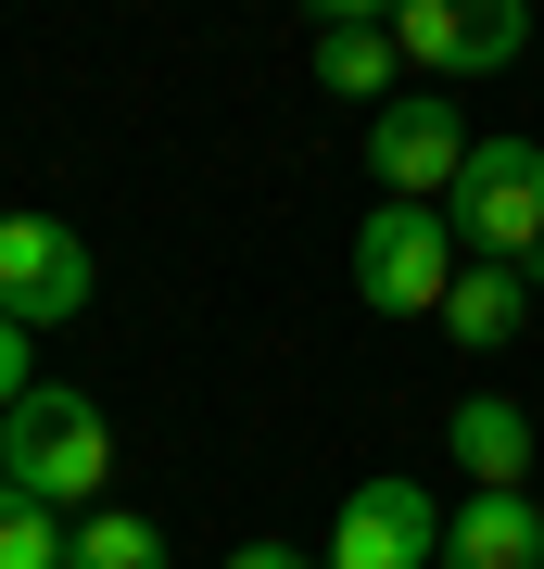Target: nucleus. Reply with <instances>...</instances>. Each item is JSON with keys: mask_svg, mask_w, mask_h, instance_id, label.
Wrapping results in <instances>:
<instances>
[{"mask_svg": "<svg viewBox=\"0 0 544 569\" xmlns=\"http://www.w3.org/2000/svg\"><path fill=\"white\" fill-rule=\"evenodd\" d=\"M0 481L26 493V507H101V481H115V430H101V406L89 392H63V380H39L13 418H0Z\"/></svg>", "mask_w": 544, "mask_h": 569, "instance_id": "f257e3e1", "label": "nucleus"}, {"mask_svg": "<svg viewBox=\"0 0 544 569\" xmlns=\"http://www.w3.org/2000/svg\"><path fill=\"white\" fill-rule=\"evenodd\" d=\"M444 228L468 241V266H532L544 279V140H482L468 178L444 190Z\"/></svg>", "mask_w": 544, "mask_h": 569, "instance_id": "f03ea898", "label": "nucleus"}, {"mask_svg": "<svg viewBox=\"0 0 544 569\" xmlns=\"http://www.w3.org/2000/svg\"><path fill=\"white\" fill-rule=\"evenodd\" d=\"M355 291L380 317H444V291H456V228L444 203H380L355 228Z\"/></svg>", "mask_w": 544, "mask_h": 569, "instance_id": "7ed1b4c3", "label": "nucleus"}, {"mask_svg": "<svg viewBox=\"0 0 544 569\" xmlns=\"http://www.w3.org/2000/svg\"><path fill=\"white\" fill-rule=\"evenodd\" d=\"M0 317L13 329H63V317H89V241L63 216H0Z\"/></svg>", "mask_w": 544, "mask_h": 569, "instance_id": "20e7f679", "label": "nucleus"}, {"mask_svg": "<svg viewBox=\"0 0 544 569\" xmlns=\"http://www.w3.org/2000/svg\"><path fill=\"white\" fill-rule=\"evenodd\" d=\"M468 152H482V140L456 127V102H444V89H405V102L367 127V178H380L393 203H444V190L468 178Z\"/></svg>", "mask_w": 544, "mask_h": 569, "instance_id": "39448f33", "label": "nucleus"}, {"mask_svg": "<svg viewBox=\"0 0 544 569\" xmlns=\"http://www.w3.org/2000/svg\"><path fill=\"white\" fill-rule=\"evenodd\" d=\"M393 51L431 63V77H494V63L532 51V13H520V0H405Z\"/></svg>", "mask_w": 544, "mask_h": 569, "instance_id": "423d86ee", "label": "nucleus"}, {"mask_svg": "<svg viewBox=\"0 0 544 569\" xmlns=\"http://www.w3.org/2000/svg\"><path fill=\"white\" fill-rule=\"evenodd\" d=\"M444 557V507L418 481H355L329 519V569H431Z\"/></svg>", "mask_w": 544, "mask_h": 569, "instance_id": "0eeeda50", "label": "nucleus"}, {"mask_svg": "<svg viewBox=\"0 0 544 569\" xmlns=\"http://www.w3.org/2000/svg\"><path fill=\"white\" fill-rule=\"evenodd\" d=\"M444 456L468 468V493H520L532 481V406L520 392H468V406L444 418Z\"/></svg>", "mask_w": 544, "mask_h": 569, "instance_id": "6e6552de", "label": "nucleus"}, {"mask_svg": "<svg viewBox=\"0 0 544 569\" xmlns=\"http://www.w3.org/2000/svg\"><path fill=\"white\" fill-rule=\"evenodd\" d=\"M444 569H544V507L532 493H468V507H444Z\"/></svg>", "mask_w": 544, "mask_h": 569, "instance_id": "1a4fd4ad", "label": "nucleus"}, {"mask_svg": "<svg viewBox=\"0 0 544 569\" xmlns=\"http://www.w3.org/2000/svg\"><path fill=\"white\" fill-rule=\"evenodd\" d=\"M520 329H532V266H456V291H444V342L506 355Z\"/></svg>", "mask_w": 544, "mask_h": 569, "instance_id": "9d476101", "label": "nucleus"}, {"mask_svg": "<svg viewBox=\"0 0 544 569\" xmlns=\"http://www.w3.org/2000/svg\"><path fill=\"white\" fill-rule=\"evenodd\" d=\"M317 89H343V102H405V51H393V26H367V13H329L317 26Z\"/></svg>", "mask_w": 544, "mask_h": 569, "instance_id": "9b49d317", "label": "nucleus"}, {"mask_svg": "<svg viewBox=\"0 0 544 569\" xmlns=\"http://www.w3.org/2000/svg\"><path fill=\"white\" fill-rule=\"evenodd\" d=\"M77 569H165V531L140 507H89L77 519Z\"/></svg>", "mask_w": 544, "mask_h": 569, "instance_id": "f8f14e48", "label": "nucleus"}, {"mask_svg": "<svg viewBox=\"0 0 544 569\" xmlns=\"http://www.w3.org/2000/svg\"><path fill=\"white\" fill-rule=\"evenodd\" d=\"M0 569H77V531L51 507H26L13 481H0Z\"/></svg>", "mask_w": 544, "mask_h": 569, "instance_id": "ddd939ff", "label": "nucleus"}, {"mask_svg": "<svg viewBox=\"0 0 544 569\" xmlns=\"http://www.w3.org/2000/svg\"><path fill=\"white\" fill-rule=\"evenodd\" d=\"M26 392H39V367H26V329H13V317H0V418H13V406H26Z\"/></svg>", "mask_w": 544, "mask_h": 569, "instance_id": "4468645a", "label": "nucleus"}, {"mask_svg": "<svg viewBox=\"0 0 544 569\" xmlns=\"http://www.w3.org/2000/svg\"><path fill=\"white\" fill-rule=\"evenodd\" d=\"M228 569H329V557H304V545H241Z\"/></svg>", "mask_w": 544, "mask_h": 569, "instance_id": "2eb2a0df", "label": "nucleus"}]
</instances>
